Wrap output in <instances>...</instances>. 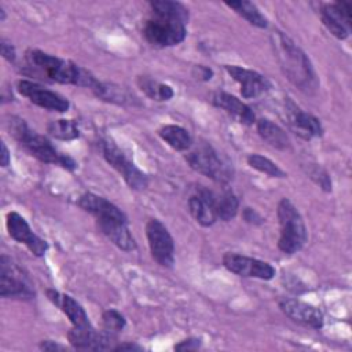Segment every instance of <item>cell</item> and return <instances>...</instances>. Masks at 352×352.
<instances>
[{
  "instance_id": "2e32d148",
  "label": "cell",
  "mask_w": 352,
  "mask_h": 352,
  "mask_svg": "<svg viewBox=\"0 0 352 352\" xmlns=\"http://www.w3.org/2000/svg\"><path fill=\"white\" fill-rule=\"evenodd\" d=\"M188 209L194 220L204 227H210L217 220L216 195L202 186H198L188 197Z\"/></svg>"
},
{
  "instance_id": "d6986e66",
  "label": "cell",
  "mask_w": 352,
  "mask_h": 352,
  "mask_svg": "<svg viewBox=\"0 0 352 352\" xmlns=\"http://www.w3.org/2000/svg\"><path fill=\"white\" fill-rule=\"evenodd\" d=\"M226 70L239 84L241 94L246 99L257 98L270 88V81L257 72L234 65H227Z\"/></svg>"
},
{
  "instance_id": "f546056e",
  "label": "cell",
  "mask_w": 352,
  "mask_h": 352,
  "mask_svg": "<svg viewBox=\"0 0 352 352\" xmlns=\"http://www.w3.org/2000/svg\"><path fill=\"white\" fill-rule=\"evenodd\" d=\"M248 164L253 169H256L261 173H265L270 177H280V179L286 177V173L274 161H271L270 158L263 157L260 154H250L248 157Z\"/></svg>"
},
{
  "instance_id": "836d02e7",
  "label": "cell",
  "mask_w": 352,
  "mask_h": 352,
  "mask_svg": "<svg viewBox=\"0 0 352 352\" xmlns=\"http://www.w3.org/2000/svg\"><path fill=\"white\" fill-rule=\"evenodd\" d=\"M0 43H1L0 45H1V55H3V58L10 60V62L15 60V48H14V45L10 41H7L6 38H1Z\"/></svg>"
},
{
  "instance_id": "ffe728a7",
  "label": "cell",
  "mask_w": 352,
  "mask_h": 352,
  "mask_svg": "<svg viewBox=\"0 0 352 352\" xmlns=\"http://www.w3.org/2000/svg\"><path fill=\"white\" fill-rule=\"evenodd\" d=\"M212 102L214 106L227 111L230 116H232L241 124L253 125L256 122V117H254V113L252 111V109L246 103H243L241 99H238L236 96H234L231 94L216 92L212 98Z\"/></svg>"
},
{
  "instance_id": "44dd1931",
  "label": "cell",
  "mask_w": 352,
  "mask_h": 352,
  "mask_svg": "<svg viewBox=\"0 0 352 352\" xmlns=\"http://www.w3.org/2000/svg\"><path fill=\"white\" fill-rule=\"evenodd\" d=\"M47 297L54 305H56L69 318V320L72 322L73 326L80 327V326H89L91 324L87 312L72 296L59 293L54 289H48L47 290Z\"/></svg>"
},
{
  "instance_id": "4316f807",
  "label": "cell",
  "mask_w": 352,
  "mask_h": 352,
  "mask_svg": "<svg viewBox=\"0 0 352 352\" xmlns=\"http://www.w3.org/2000/svg\"><path fill=\"white\" fill-rule=\"evenodd\" d=\"M138 84L140 87V89L151 99L162 102V100H169L173 98V89L166 85V84H161L147 76H140L138 78Z\"/></svg>"
},
{
  "instance_id": "5bb4252c",
  "label": "cell",
  "mask_w": 352,
  "mask_h": 352,
  "mask_svg": "<svg viewBox=\"0 0 352 352\" xmlns=\"http://www.w3.org/2000/svg\"><path fill=\"white\" fill-rule=\"evenodd\" d=\"M320 18L326 29L337 38L344 40L351 33V3L337 1L320 8Z\"/></svg>"
},
{
  "instance_id": "277c9868",
  "label": "cell",
  "mask_w": 352,
  "mask_h": 352,
  "mask_svg": "<svg viewBox=\"0 0 352 352\" xmlns=\"http://www.w3.org/2000/svg\"><path fill=\"white\" fill-rule=\"evenodd\" d=\"M276 212L280 227L278 248L285 254H294L301 250L307 242V227L304 220L297 208L287 198L279 201Z\"/></svg>"
},
{
  "instance_id": "ac0fdd59",
  "label": "cell",
  "mask_w": 352,
  "mask_h": 352,
  "mask_svg": "<svg viewBox=\"0 0 352 352\" xmlns=\"http://www.w3.org/2000/svg\"><path fill=\"white\" fill-rule=\"evenodd\" d=\"M99 231L106 235L117 248L132 252L136 249V242L129 232L126 217H99L96 219Z\"/></svg>"
},
{
  "instance_id": "e575fe53",
  "label": "cell",
  "mask_w": 352,
  "mask_h": 352,
  "mask_svg": "<svg viewBox=\"0 0 352 352\" xmlns=\"http://www.w3.org/2000/svg\"><path fill=\"white\" fill-rule=\"evenodd\" d=\"M243 217L246 221L249 223H263V219L257 214L256 210L250 209V208H246L245 212H243Z\"/></svg>"
},
{
  "instance_id": "52a82bcc",
  "label": "cell",
  "mask_w": 352,
  "mask_h": 352,
  "mask_svg": "<svg viewBox=\"0 0 352 352\" xmlns=\"http://www.w3.org/2000/svg\"><path fill=\"white\" fill-rule=\"evenodd\" d=\"M186 23L177 19L154 15L143 26V36L155 47H173L186 38Z\"/></svg>"
},
{
  "instance_id": "1f68e13d",
  "label": "cell",
  "mask_w": 352,
  "mask_h": 352,
  "mask_svg": "<svg viewBox=\"0 0 352 352\" xmlns=\"http://www.w3.org/2000/svg\"><path fill=\"white\" fill-rule=\"evenodd\" d=\"M309 175H311V177L315 179V182H316L323 190H326V191L331 190V182H330V179H329V176H327V173H326L324 170H322L320 168L316 166L314 170H309Z\"/></svg>"
},
{
  "instance_id": "4fadbf2b",
  "label": "cell",
  "mask_w": 352,
  "mask_h": 352,
  "mask_svg": "<svg viewBox=\"0 0 352 352\" xmlns=\"http://www.w3.org/2000/svg\"><path fill=\"white\" fill-rule=\"evenodd\" d=\"M6 224L8 234L12 239H15L19 243H23L37 257L45 254V252L48 250V243L32 231L25 217H22L16 212H10L7 214Z\"/></svg>"
},
{
  "instance_id": "8fae6325",
  "label": "cell",
  "mask_w": 352,
  "mask_h": 352,
  "mask_svg": "<svg viewBox=\"0 0 352 352\" xmlns=\"http://www.w3.org/2000/svg\"><path fill=\"white\" fill-rule=\"evenodd\" d=\"M18 91L23 96H26L32 103L45 110L65 113L70 107V102L67 100V98L62 96L58 92L47 89L34 81H29V80L18 81Z\"/></svg>"
},
{
  "instance_id": "9c48e42d",
  "label": "cell",
  "mask_w": 352,
  "mask_h": 352,
  "mask_svg": "<svg viewBox=\"0 0 352 352\" xmlns=\"http://www.w3.org/2000/svg\"><path fill=\"white\" fill-rule=\"evenodd\" d=\"M146 235L153 258L160 265L170 268L175 263V243L168 228L158 219H150L146 224Z\"/></svg>"
},
{
  "instance_id": "6da1fadb",
  "label": "cell",
  "mask_w": 352,
  "mask_h": 352,
  "mask_svg": "<svg viewBox=\"0 0 352 352\" xmlns=\"http://www.w3.org/2000/svg\"><path fill=\"white\" fill-rule=\"evenodd\" d=\"M26 66L29 67L28 74L60 84H76L94 89L99 82L78 65L40 50H29L26 52Z\"/></svg>"
},
{
  "instance_id": "7a4b0ae2",
  "label": "cell",
  "mask_w": 352,
  "mask_h": 352,
  "mask_svg": "<svg viewBox=\"0 0 352 352\" xmlns=\"http://www.w3.org/2000/svg\"><path fill=\"white\" fill-rule=\"evenodd\" d=\"M271 44L285 76L298 89L309 94L318 88L316 74L307 54L286 34L272 32Z\"/></svg>"
},
{
  "instance_id": "f35d334b",
  "label": "cell",
  "mask_w": 352,
  "mask_h": 352,
  "mask_svg": "<svg viewBox=\"0 0 352 352\" xmlns=\"http://www.w3.org/2000/svg\"><path fill=\"white\" fill-rule=\"evenodd\" d=\"M198 77L197 78H202V80H210V76H212V70L205 67V66H198Z\"/></svg>"
},
{
  "instance_id": "ba28073f",
  "label": "cell",
  "mask_w": 352,
  "mask_h": 352,
  "mask_svg": "<svg viewBox=\"0 0 352 352\" xmlns=\"http://www.w3.org/2000/svg\"><path fill=\"white\" fill-rule=\"evenodd\" d=\"M102 154L107 164H110L125 180L132 190H144L148 184V177L133 164L126 155L110 140H103L100 144Z\"/></svg>"
},
{
  "instance_id": "74e56055",
  "label": "cell",
  "mask_w": 352,
  "mask_h": 352,
  "mask_svg": "<svg viewBox=\"0 0 352 352\" xmlns=\"http://www.w3.org/2000/svg\"><path fill=\"white\" fill-rule=\"evenodd\" d=\"M10 151H8V148H7V146H6V143L4 142H1V166H8V164H10Z\"/></svg>"
},
{
  "instance_id": "8d00e7d4",
  "label": "cell",
  "mask_w": 352,
  "mask_h": 352,
  "mask_svg": "<svg viewBox=\"0 0 352 352\" xmlns=\"http://www.w3.org/2000/svg\"><path fill=\"white\" fill-rule=\"evenodd\" d=\"M143 348L138 344H131V342H124L120 345H116L113 351H142Z\"/></svg>"
},
{
  "instance_id": "83f0119b",
  "label": "cell",
  "mask_w": 352,
  "mask_h": 352,
  "mask_svg": "<svg viewBox=\"0 0 352 352\" xmlns=\"http://www.w3.org/2000/svg\"><path fill=\"white\" fill-rule=\"evenodd\" d=\"M238 209H239V201L232 191L226 190L219 197H216L217 219H220L223 221H230L231 219H234L236 216Z\"/></svg>"
},
{
  "instance_id": "7c38bea8",
  "label": "cell",
  "mask_w": 352,
  "mask_h": 352,
  "mask_svg": "<svg viewBox=\"0 0 352 352\" xmlns=\"http://www.w3.org/2000/svg\"><path fill=\"white\" fill-rule=\"evenodd\" d=\"M69 342L77 349H91V351H106L113 349L116 342V334L109 330H95L92 324L89 326H73L67 333Z\"/></svg>"
},
{
  "instance_id": "5b68a950",
  "label": "cell",
  "mask_w": 352,
  "mask_h": 352,
  "mask_svg": "<svg viewBox=\"0 0 352 352\" xmlns=\"http://www.w3.org/2000/svg\"><path fill=\"white\" fill-rule=\"evenodd\" d=\"M186 161L198 173L221 184L232 180L234 169L232 164L223 158L210 144L201 143L192 148L187 155Z\"/></svg>"
},
{
  "instance_id": "e0dca14e",
  "label": "cell",
  "mask_w": 352,
  "mask_h": 352,
  "mask_svg": "<svg viewBox=\"0 0 352 352\" xmlns=\"http://www.w3.org/2000/svg\"><path fill=\"white\" fill-rule=\"evenodd\" d=\"M280 311L292 320L319 330L323 326V314L319 308L296 298H285L279 301Z\"/></svg>"
},
{
  "instance_id": "9a60e30c",
  "label": "cell",
  "mask_w": 352,
  "mask_h": 352,
  "mask_svg": "<svg viewBox=\"0 0 352 352\" xmlns=\"http://www.w3.org/2000/svg\"><path fill=\"white\" fill-rule=\"evenodd\" d=\"M285 118L289 126L304 139H312L323 135L320 121L315 116L301 110L289 98H286L285 102Z\"/></svg>"
},
{
  "instance_id": "8992f818",
  "label": "cell",
  "mask_w": 352,
  "mask_h": 352,
  "mask_svg": "<svg viewBox=\"0 0 352 352\" xmlns=\"http://www.w3.org/2000/svg\"><path fill=\"white\" fill-rule=\"evenodd\" d=\"M0 296L19 300L34 297V289L29 276L6 254L0 257Z\"/></svg>"
},
{
  "instance_id": "d4e9b609",
  "label": "cell",
  "mask_w": 352,
  "mask_h": 352,
  "mask_svg": "<svg viewBox=\"0 0 352 352\" xmlns=\"http://www.w3.org/2000/svg\"><path fill=\"white\" fill-rule=\"evenodd\" d=\"M150 7H151L154 15L177 19L184 23H187V21H188V10L179 1L154 0V1H150Z\"/></svg>"
},
{
  "instance_id": "484cf974",
  "label": "cell",
  "mask_w": 352,
  "mask_h": 352,
  "mask_svg": "<svg viewBox=\"0 0 352 352\" xmlns=\"http://www.w3.org/2000/svg\"><path fill=\"white\" fill-rule=\"evenodd\" d=\"M230 8H232L236 14H239L242 18H245L250 25L257 26V28H267L268 21L267 18L260 12V10L256 7V4L250 1H228L226 3Z\"/></svg>"
},
{
  "instance_id": "d6a6232c",
  "label": "cell",
  "mask_w": 352,
  "mask_h": 352,
  "mask_svg": "<svg viewBox=\"0 0 352 352\" xmlns=\"http://www.w3.org/2000/svg\"><path fill=\"white\" fill-rule=\"evenodd\" d=\"M201 346V340L199 338H187L180 341L179 344L175 345L176 351H195Z\"/></svg>"
},
{
  "instance_id": "3957f363",
  "label": "cell",
  "mask_w": 352,
  "mask_h": 352,
  "mask_svg": "<svg viewBox=\"0 0 352 352\" xmlns=\"http://www.w3.org/2000/svg\"><path fill=\"white\" fill-rule=\"evenodd\" d=\"M7 125H8L10 133L14 136V139L29 154H32L41 162L60 165L69 170L76 169L77 165H76L74 160H72L69 155L59 153L47 138H44V136L38 135L36 131L30 129L29 125L22 118L11 117L10 121L7 122Z\"/></svg>"
},
{
  "instance_id": "7402d4cb",
  "label": "cell",
  "mask_w": 352,
  "mask_h": 352,
  "mask_svg": "<svg viewBox=\"0 0 352 352\" xmlns=\"http://www.w3.org/2000/svg\"><path fill=\"white\" fill-rule=\"evenodd\" d=\"M78 206L91 213L95 219L99 217H126L125 213L109 199L94 192H85L78 198Z\"/></svg>"
},
{
  "instance_id": "cb8c5ba5",
  "label": "cell",
  "mask_w": 352,
  "mask_h": 352,
  "mask_svg": "<svg viewBox=\"0 0 352 352\" xmlns=\"http://www.w3.org/2000/svg\"><path fill=\"white\" fill-rule=\"evenodd\" d=\"M158 135L164 142H166L172 148L177 151H186L192 146V138L190 132L179 125H164L160 128Z\"/></svg>"
},
{
  "instance_id": "603a6c76",
  "label": "cell",
  "mask_w": 352,
  "mask_h": 352,
  "mask_svg": "<svg viewBox=\"0 0 352 352\" xmlns=\"http://www.w3.org/2000/svg\"><path fill=\"white\" fill-rule=\"evenodd\" d=\"M257 125V132L258 135L272 147L275 148H280L285 150L289 147V138L286 135V132L276 125L275 122H272L271 120L267 118H260L258 121H256Z\"/></svg>"
},
{
  "instance_id": "d590c367",
  "label": "cell",
  "mask_w": 352,
  "mask_h": 352,
  "mask_svg": "<svg viewBox=\"0 0 352 352\" xmlns=\"http://www.w3.org/2000/svg\"><path fill=\"white\" fill-rule=\"evenodd\" d=\"M40 349H43V351H63L65 346H62L51 340H44L40 342Z\"/></svg>"
},
{
  "instance_id": "4dcf8cb0",
  "label": "cell",
  "mask_w": 352,
  "mask_h": 352,
  "mask_svg": "<svg viewBox=\"0 0 352 352\" xmlns=\"http://www.w3.org/2000/svg\"><path fill=\"white\" fill-rule=\"evenodd\" d=\"M102 320H103V327L111 333H117V331H121L124 327H125V318L122 314H120L118 311L116 309H107L103 312V316H102Z\"/></svg>"
},
{
  "instance_id": "30bf717a",
  "label": "cell",
  "mask_w": 352,
  "mask_h": 352,
  "mask_svg": "<svg viewBox=\"0 0 352 352\" xmlns=\"http://www.w3.org/2000/svg\"><path fill=\"white\" fill-rule=\"evenodd\" d=\"M223 264L228 271L245 278L270 280L275 276V268L270 263L238 253H226L223 256Z\"/></svg>"
},
{
  "instance_id": "f1b7e54d",
  "label": "cell",
  "mask_w": 352,
  "mask_h": 352,
  "mask_svg": "<svg viewBox=\"0 0 352 352\" xmlns=\"http://www.w3.org/2000/svg\"><path fill=\"white\" fill-rule=\"evenodd\" d=\"M47 132L59 140H73L80 136V129L73 120H52L47 125Z\"/></svg>"
}]
</instances>
